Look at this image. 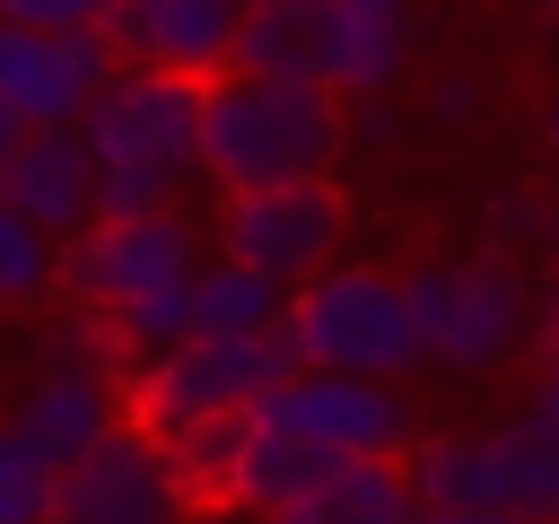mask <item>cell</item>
<instances>
[{"label":"cell","instance_id":"1","mask_svg":"<svg viewBox=\"0 0 559 524\" xmlns=\"http://www.w3.org/2000/svg\"><path fill=\"white\" fill-rule=\"evenodd\" d=\"M79 140L96 157V218L183 210V192L201 183V79L122 61L79 114Z\"/></svg>","mask_w":559,"mask_h":524},{"label":"cell","instance_id":"2","mask_svg":"<svg viewBox=\"0 0 559 524\" xmlns=\"http://www.w3.org/2000/svg\"><path fill=\"white\" fill-rule=\"evenodd\" d=\"M349 140V105L323 79H245L218 70L201 87V175L218 192L314 183Z\"/></svg>","mask_w":559,"mask_h":524},{"label":"cell","instance_id":"3","mask_svg":"<svg viewBox=\"0 0 559 524\" xmlns=\"http://www.w3.org/2000/svg\"><path fill=\"white\" fill-rule=\"evenodd\" d=\"M280 341H288V358L297 367H314V376H402V367H419V332H411V297H402V279H384V271H314L306 288H288V306H280Z\"/></svg>","mask_w":559,"mask_h":524},{"label":"cell","instance_id":"4","mask_svg":"<svg viewBox=\"0 0 559 524\" xmlns=\"http://www.w3.org/2000/svg\"><path fill=\"white\" fill-rule=\"evenodd\" d=\"M280 376H297L288 341L280 332H245V341H175L157 349L131 384H122V419L140 437H175L192 419H218V410H253Z\"/></svg>","mask_w":559,"mask_h":524},{"label":"cell","instance_id":"5","mask_svg":"<svg viewBox=\"0 0 559 524\" xmlns=\"http://www.w3.org/2000/svg\"><path fill=\"white\" fill-rule=\"evenodd\" d=\"M411 297V332H419V358L437 367H498L533 341V288L515 279V262L480 253V262H428L402 279Z\"/></svg>","mask_w":559,"mask_h":524},{"label":"cell","instance_id":"6","mask_svg":"<svg viewBox=\"0 0 559 524\" xmlns=\"http://www.w3.org/2000/svg\"><path fill=\"white\" fill-rule=\"evenodd\" d=\"M341 227H349V210H341V192L323 175L314 183H262V192H227L218 253L245 262V271H262L271 288H306L314 271H332Z\"/></svg>","mask_w":559,"mask_h":524},{"label":"cell","instance_id":"7","mask_svg":"<svg viewBox=\"0 0 559 524\" xmlns=\"http://www.w3.org/2000/svg\"><path fill=\"white\" fill-rule=\"evenodd\" d=\"M201 271V227L183 210H148V218H87L61 245V288L87 314H114L148 288H175Z\"/></svg>","mask_w":559,"mask_h":524},{"label":"cell","instance_id":"8","mask_svg":"<svg viewBox=\"0 0 559 524\" xmlns=\"http://www.w3.org/2000/svg\"><path fill=\"white\" fill-rule=\"evenodd\" d=\"M253 419L323 445L332 463H349V454H402L411 445V402L384 376H314V367H297V376H280L253 402Z\"/></svg>","mask_w":559,"mask_h":524},{"label":"cell","instance_id":"9","mask_svg":"<svg viewBox=\"0 0 559 524\" xmlns=\"http://www.w3.org/2000/svg\"><path fill=\"white\" fill-rule=\"evenodd\" d=\"M114 70H122V52L105 44V26H17V17H0V105L26 131L79 122Z\"/></svg>","mask_w":559,"mask_h":524},{"label":"cell","instance_id":"10","mask_svg":"<svg viewBox=\"0 0 559 524\" xmlns=\"http://www.w3.org/2000/svg\"><path fill=\"white\" fill-rule=\"evenodd\" d=\"M183 515H192V498L175 489L157 437H140L122 419L96 454H79L70 472H52V515L44 524H183Z\"/></svg>","mask_w":559,"mask_h":524},{"label":"cell","instance_id":"11","mask_svg":"<svg viewBox=\"0 0 559 524\" xmlns=\"http://www.w3.org/2000/svg\"><path fill=\"white\" fill-rule=\"evenodd\" d=\"M236 17L245 0H114L105 44L140 70H175V79H218L236 70Z\"/></svg>","mask_w":559,"mask_h":524},{"label":"cell","instance_id":"12","mask_svg":"<svg viewBox=\"0 0 559 524\" xmlns=\"http://www.w3.org/2000/svg\"><path fill=\"white\" fill-rule=\"evenodd\" d=\"M9 428L26 437V454L44 472H70L79 454H96L122 428V384H114V367H44L26 384V402L9 410Z\"/></svg>","mask_w":559,"mask_h":524},{"label":"cell","instance_id":"13","mask_svg":"<svg viewBox=\"0 0 559 524\" xmlns=\"http://www.w3.org/2000/svg\"><path fill=\"white\" fill-rule=\"evenodd\" d=\"M0 201L17 218H35L52 245H70L87 218H96V157L79 140V122H52V131H26L9 175H0Z\"/></svg>","mask_w":559,"mask_h":524},{"label":"cell","instance_id":"14","mask_svg":"<svg viewBox=\"0 0 559 524\" xmlns=\"http://www.w3.org/2000/svg\"><path fill=\"white\" fill-rule=\"evenodd\" d=\"M271 524H419V489L402 454H349L314 489H297Z\"/></svg>","mask_w":559,"mask_h":524},{"label":"cell","instance_id":"15","mask_svg":"<svg viewBox=\"0 0 559 524\" xmlns=\"http://www.w3.org/2000/svg\"><path fill=\"white\" fill-rule=\"evenodd\" d=\"M411 61V26L402 17H376V9H332L323 0V61L314 79L332 96H384Z\"/></svg>","mask_w":559,"mask_h":524},{"label":"cell","instance_id":"16","mask_svg":"<svg viewBox=\"0 0 559 524\" xmlns=\"http://www.w3.org/2000/svg\"><path fill=\"white\" fill-rule=\"evenodd\" d=\"M411 463V489L419 507H507V445L498 428H454V437H428Z\"/></svg>","mask_w":559,"mask_h":524},{"label":"cell","instance_id":"17","mask_svg":"<svg viewBox=\"0 0 559 524\" xmlns=\"http://www.w3.org/2000/svg\"><path fill=\"white\" fill-rule=\"evenodd\" d=\"M332 472V454L323 445H306V437H288V428H271V419H253L245 410V454H236V489H227V507H245V515H280L297 489H314Z\"/></svg>","mask_w":559,"mask_h":524},{"label":"cell","instance_id":"18","mask_svg":"<svg viewBox=\"0 0 559 524\" xmlns=\"http://www.w3.org/2000/svg\"><path fill=\"white\" fill-rule=\"evenodd\" d=\"M323 61V0H245L236 70L245 79H314Z\"/></svg>","mask_w":559,"mask_h":524},{"label":"cell","instance_id":"19","mask_svg":"<svg viewBox=\"0 0 559 524\" xmlns=\"http://www.w3.org/2000/svg\"><path fill=\"white\" fill-rule=\"evenodd\" d=\"M280 306H288V288H271L262 271H245V262H227V253L192 271V332H201V341L280 332Z\"/></svg>","mask_w":559,"mask_h":524},{"label":"cell","instance_id":"20","mask_svg":"<svg viewBox=\"0 0 559 524\" xmlns=\"http://www.w3.org/2000/svg\"><path fill=\"white\" fill-rule=\"evenodd\" d=\"M157 454H166V472H175V489H183L192 507H227V489H236V454H245V410L192 419V428L157 437Z\"/></svg>","mask_w":559,"mask_h":524},{"label":"cell","instance_id":"21","mask_svg":"<svg viewBox=\"0 0 559 524\" xmlns=\"http://www.w3.org/2000/svg\"><path fill=\"white\" fill-rule=\"evenodd\" d=\"M498 445H507V515H524V524H559V437L524 410V419L498 428Z\"/></svg>","mask_w":559,"mask_h":524},{"label":"cell","instance_id":"22","mask_svg":"<svg viewBox=\"0 0 559 524\" xmlns=\"http://www.w3.org/2000/svg\"><path fill=\"white\" fill-rule=\"evenodd\" d=\"M105 323H114V349H122V358H157V349L192 341V279L148 288V297H131V306H114Z\"/></svg>","mask_w":559,"mask_h":524},{"label":"cell","instance_id":"23","mask_svg":"<svg viewBox=\"0 0 559 524\" xmlns=\"http://www.w3.org/2000/svg\"><path fill=\"white\" fill-rule=\"evenodd\" d=\"M52 279H61V245H52L35 218H17V210L0 201V314L26 306V297H44Z\"/></svg>","mask_w":559,"mask_h":524},{"label":"cell","instance_id":"24","mask_svg":"<svg viewBox=\"0 0 559 524\" xmlns=\"http://www.w3.org/2000/svg\"><path fill=\"white\" fill-rule=\"evenodd\" d=\"M52 515V472L26 454V437L0 419V524H44Z\"/></svg>","mask_w":559,"mask_h":524},{"label":"cell","instance_id":"25","mask_svg":"<svg viewBox=\"0 0 559 524\" xmlns=\"http://www.w3.org/2000/svg\"><path fill=\"white\" fill-rule=\"evenodd\" d=\"M0 17H17V26H105L114 0H0Z\"/></svg>","mask_w":559,"mask_h":524},{"label":"cell","instance_id":"26","mask_svg":"<svg viewBox=\"0 0 559 524\" xmlns=\"http://www.w3.org/2000/svg\"><path fill=\"white\" fill-rule=\"evenodd\" d=\"M550 437H559V349H542V376H533V402H524Z\"/></svg>","mask_w":559,"mask_h":524},{"label":"cell","instance_id":"27","mask_svg":"<svg viewBox=\"0 0 559 524\" xmlns=\"http://www.w3.org/2000/svg\"><path fill=\"white\" fill-rule=\"evenodd\" d=\"M419 524H524L507 507H419Z\"/></svg>","mask_w":559,"mask_h":524},{"label":"cell","instance_id":"28","mask_svg":"<svg viewBox=\"0 0 559 524\" xmlns=\"http://www.w3.org/2000/svg\"><path fill=\"white\" fill-rule=\"evenodd\" d=\"M428 105H437V114H472V105H480V79H463V70H454V79H437V96H428Z\"/></svg>","mask_w":559,"mask_h":524},{"label":"cell","instance_id":"29","mask_svg":"<svg viewBox=\"0 0 559 524\" xmlns=\"http://www.w3.org/2000/svg\"><path fill=\"white\" fill-rule=\"evenodd\" d=\"M524 227H533L524 201H498V210H489V236H524Z\"/></svg>","mask_w":559,"mask_h":524},{"label":"cell","instance_id":"30","mask_svg":"<svg viewBox=\"0 0 559 524\" xmlns=\"http://www.w3.org/2000/svg\"><path fill=\"white\" fill-rule=\"evenodd\" d=\"M17 140H26V122H17L9 105H0V175H9V157H17Z\"/></svg>","mask_w":559,"mask_h":524},{"label":"cell","instance_id":"31","mask_svg":"<svg viewBox=\"0 0 559 524\" xmlns=\"http://www.w3.org/2000/svg\"><path fill=\"white\" fill-rule=\"evenodd\" d=\"M332 9H376V17H402V0H332Z\"/></svg>","mask_w":559,"mask_h":524},{"label":"cell","instance_id":"32","mask_svg":"<svg viewBox=\"0 0 559 524\" xmlns=\"http://www.w3.org/2000/svg\"><path fill=\"white\" fill-rule=\"evenodd\" d=\"M550 253H559V210H550Z\"/></svg>","mask_w":559,"mask_h":524},{"label":"cell","instance_id":"33","mask_svg":"<svg viewBox=\"0 0 559 524\" xmlns=\"http://www.w3.org/2000/svg\"><path fill=\"white\" fill-rule=\"evenodd\" d=\"M550 17H559V0H550Z\"/></svg>","mask_w":559,"mask_h":524}]
</instances>
